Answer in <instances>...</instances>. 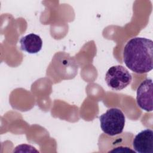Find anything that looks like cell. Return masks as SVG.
Returning <instances> with one entry per match:
<instances>
[{"instance_id": "obj_2", "label": "cell", "mask_w": 153, "mask_h": 153, "mask_svg": "<svg viewBox=\"0 0 153 153\" xmlns=\"http://www.w3.org/2000/svg\"><path fill=\"white\" fill-rule=\"evenodd\" d=\"M133 134L129 132H125L115 136L114 137L105 133L100 136L99 144H105V146H99V149H103L102 152H136L131 145Z\"/></svg>"}, {"instance_id": "obj_1", "label": "cell", "mask_w": 153, "mask_h": 153, "mask_svg": "<svg viewBox=\"0 0 153 153\" xmlns=\"http://www.w3.org/2000/svg\"><path fill=\"white\" fill-rule=\"evenodd\" d=\"M126 66L136 74L150 72L153 68V42L143 37L130 39L123 50Z\"/></svg>"}, {"instance_id": "obj_6", "label": "cell", "mask_w": 153, "mask_h": 153, "mask_svg": "<svg viewBox=\"0 0 153 153\" xmlns=\"http://www.w3.org/2000/svg\"><path fill=\"white\" fill-rule=\"evenodd\" d=\"M131 145L136 152L153 153V131L148 128L141 131L133 138Z\"/></svg>"}, {"instance_id": "obj_5", "label": "cell", "mask_w": 153, "mask_h": 153, "mask_svg": "<svg viewBox=\"0 0 153 153\" xmlns=\"http://www.w3.org/2000/svg\"><path fill=\"white\" fill-rule=\"evenodd\" d=\"M152 79L148 78L143 81L137 88V104L147 112L152 111Z\"/></svg>"}, {"instance_id": "obj_4", "label": "cell", "mask_w": 153, "mask_h": 153, "mask_svg": "<svg viewBox=\"0 0 153 153\" xmlns=\"http://www.w3.org/2000/svg\"><path fill=\"white\" fill-rule=\"evenodd\" d=\"M107 85L113 90H121L130 84L132 76L128 71L121 65L112 66L107 71L105 77Z\"/></svg>"}, {"instance_id": "obj_3", "label": "cell", "mask_w": 153, "mask_h": 153, "mask_svg": "<svg viewBox=\"0 0 153 153\" xmlns=\"http://www.w3.org/2000/svg\"><path fill=\"white\" fill-rule=\"evenodd\" d=\"M99 121L103 133L108 136H114L123 133L126 118L121 109L111 108L99 117Z\"/></svg>"}, {"instance_id": "obj_7", "label": "cell", "mask_w": 153, "mask_h": 153, "mask_svg": "<svg viewBox=\"0 0 153 153\" xmlns=\"http://www.w3.org/2000/svg\"><path fill=\"white\" fill-rule=\"evenodd\" d=\"M20 44L22 50L30 54H35L41 50L42 41L39 35L31 33L22 37Z\"/></svg>"}]
</instances>
